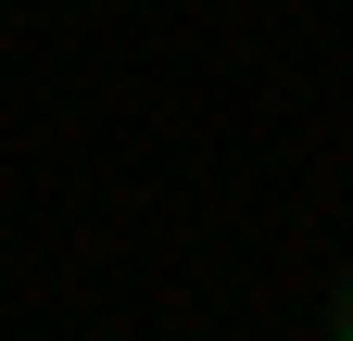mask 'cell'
Here are the masks:
<instances>
[{"label":"cell","mask_w":353,"mask_h":341,"mask_svg":"<svg viewBox=\"0 0 353 341\" xmlns=\"http://www.w3.org/2000/svg\"><path fill=\"white\" fill-rule=\"evenodd\" d=\"M341 341H353V291H341Z\"/></svg>","instance_id":"6da1fadb"}]
</instances>
